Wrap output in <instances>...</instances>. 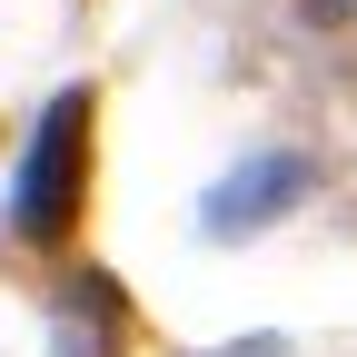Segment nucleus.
Wrapping results in <instances>:
<instances>
[{"mask_svg": "<svg viewBox=\"0 0 357 357\" xmlns=\"http://www.w3.org/2000/svg\"><path fill=\"white\" fill-rule=\"evenodd\" d=\"M79 189H89V89H60V100H50V119H40V139H30V159H20V189H10V238H30V248L70 238Z\"/></svg>", "mask_w": 357, "mask_h": 357, "instance_id": "obj_1", "label": "nucleus"}, {"mask_svg": "<svg viewBox=\"0 0 357 357\" xmlns=\"http://www.w3.org/2000/svg\"><path fill=\"white\" fill-rule=\"evenodd\" d=\"M307 178H318V169H307L298 149H258L248 169H229L208 189L199 218H208V238H258V229H278L288 208H307Z\"/></svg>", "mask_w": 357, "mask_h": 357, "instance_id": "obj_2", "label": "nucleus"}, {"mask_svg": "<svg viewBox=\"0 0 357 357\" xmlns=\"http://www.w3.org/2000/svg\"><path fill=\"white\" fill-rule=\"evenodd\" d=\"M307 20H318V30H347V20H357V0H307Z\"/></svg>", "mask_w": 357, "mask_h": 357, "instance_id": "obj_3", "label": "nucleus"}, {"mask_svg": "<svg viewBox=\"0 0 357 357\" xmlns=\"http://www.w3.org/2000/svg\"><path fill=\"white\" fill-rule=\"evenodd\" d=\"M229 357H278V337H248V347H229Z\"/></svg>", "mask_w": 357, "mask_h": 357, "instance_id": "obj_4", "label": "nucleus"}]
</instances>
